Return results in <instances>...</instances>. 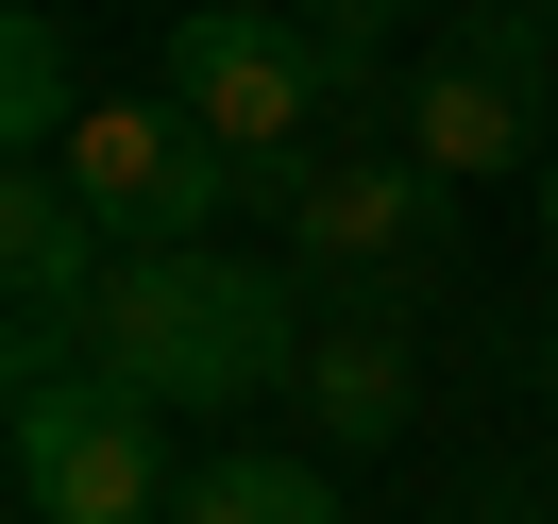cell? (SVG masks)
I'll use <instances>...</instances> for the list:
<instances>
[{
    "label": "cell",
    "mask_w": 558,
    "mask_h": 524,
    "mask_svg": "<svg viewBox=\"0 0 558 524\" xmlns=\"http://www.w3.org/2000/svg\"><path fill=\"white\" fill-rule=\"evenodd\" d=\"M0 271H17V321H51V339H69V321L102 305L119 237H102V204H85L69 170H17V186H0Z\"/></svg>",
    "instance_id": "obj_7"
},
{
    "label": "cell",
    "mask_w": 558,
    "mask_h": 524,
    "mask_svg": "<svg viewBox=\"0 0 558 524\" xmlns=\"http://www.w3.org/2000/svg\"><path fill=\"white\" fill-rule=\"evenodd\" d=\"M271 237H288V271L305 288H355V305H423V288L457 271V186L423 170V153H322L305 186L271 204Z\"/></svg>",
    "instance_id": "obj_3"
},
{
    "label": "cell",
    "mask_w": 558,
    "mask_h": 524,
    "mask_svg": "<svg viewBox=\"0 0 558 524\" xmlns=\"http://www.w3.org/2000/svg\"><path fill=\"white\" fill-rule=\"evenodd\" d=\"M170 85L186 119H204L220 153H238V204H288V186L322 170V119H339V85H322V35L288 17V0H170Z\"/></svg>",
    "instance_id": "obj_2"
},
{
    "label": "cell",
    "mask_w": 558,
    "mask_h": 524,
    "mask_svg": "<svg viewBox=\"0 0 558 524\" xmlns=\"http://www.w3.org/2000/svg\"><path fill=\"white\" fill-rule=\"evenodd\" d=\"M85 339H102V373L136 406H271V389H305L322 321H305V271H254V254L186 237V254H119Z\"/></svg>",
    "instance_id": "obj_1"
},
{
    "label": "cell",
    "mask_w": 558,
    "mask_h": 524,
    "mask_svg": "<svg viewBox=\"0 0 558 524\" xmlns=\"http://www.w3.org/2000/svg\"><path fill=\"white\" fill-rule=\"evenodd\" d=\"M170 406L119 373H17V524H170Z\"/></svg>",
    "instance_id": "obj_4"
},
{
    "label": "cell",
    "mask_w": 558,
    "mask_h": 524,
    "mask_svg": "<svg viewBox=\"0 0 558 524\" xmlns=\"http://www.w3.org/2000/svg\"><path fill=\"white\" fill-rule=\"evenodd\" d=\"M69 136H85V85H69V17H51V0H17V17H0V153H17V170H51Z\"/></svg>",
    "instance_id": "obj_9"
},
{
    "label": "cell",
    "mask_w": 558,
    "mask_h": 524,
    "mask_svg": "<svg viewBox=\"0 0 558 524\" xmlns=\"http://www.w3.org/2000/svg\"><path fill=\"white\" fill-rule=\"evenodd\" d=\"M51 170L102 204L119 254H186V237H220V204H238V153H220L170 85H102V102H85V136L51 153Z\"/></svg>",
    "instance_id": "obj_5"
},
{
    "label": "cell",
    "mask_w": 558,
    "mask_h": 524,
    "mask_svg": "<svg viewBox=\"0 0 558 524\" xmlns=\"http://www.w3.org/2000/svg\"><path fill=\"white\" fill-rule=\"evenodd\" d=\"M170 524H339V474H322V456H204V474L170 490Z\"/></svg>",
    "instance_id": "obj_10"
},
{
    "label": "cell",
    "mask_w": 558,
    "mask_h": 524,
    "mask_svg": "<svg viewBox=\"0 0 558 524\" xmlns=\"http://www.w3.org/2000/svg\"><path fill=\"white\" fill-rule=\"evenodd\" d=\"M542 237H558V153H542Z\"/></svg>",
    "instance_id": "obj_11"
},
{
    "label": "cell",
    "mask_w": 558,
    "mask_h": 524,
    "mask_svg": "<svg viewBox=\"0 0 558 524\" xmlns=\"http://www.w3.org/2000/svg\"><path fill=\"white\" fill-rule=\"evenodd\" d=\"M542 423H558V389H542Z\"/></svg>",
    "instance_id": "obj_12"
},
{
    "label": "cell",
    "mask_w": 558,
    "mask_h": 524,
    "mask_svg": "<svg viewBox=\"0 0 558 524\" xmlns=\"http://www.w3.org/2000/svg\"><path fill=\"white\" fill-rule=\"evenodd\" d=\"M305 423H322V456H389L423 423V355H407V321H322L305 339Z\"/></svg>",
    "instance_id": "obj_8"
},
{
    "label": "cell",
    "mask_w": 558,
    "mask_h": 524,
    "mask_svg": "<svg viewBox=\"0 0 558 524\" xmlns=\"http://www.w3.org/2000/svg\"><path fill=\"white\" fill-rule=\"evenodd\" d=\"M389 153H423L440 186H508L524 153H558L542 136V85L508 69V51H474V35H440L407 85H389Z\"/></svg>",
    "instance_id": "obj_6"
}]
</instances>
